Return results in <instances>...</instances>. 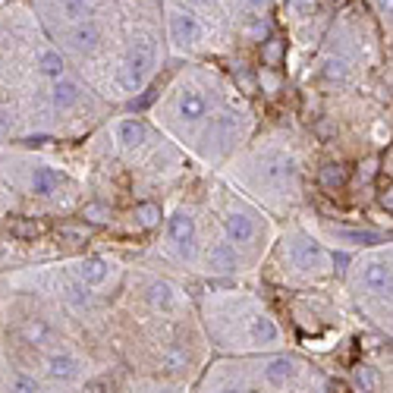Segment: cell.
Listing matches in <instances>:
<instances>
[{"label":"cell","instance_id":"7402d4cb","mask_svg":"<svg viewBox=\"0 0 393 393\" xmlns=\"http://www.w3.org/2000/svg\"><path fill=\"white\" fill-rule=\"evenodd\" d=\"M82 217L91 221V223H107V221H111V211H107L101 201H89V205L82 208Z\"/></svg>","mask_w":393,"mask_h":393},{"label":"cell","instance_id":"277c9868","mask_svg":"<svg viewBox=\"0 0 393 393\" xmlns=\"http://www.w3.org/2000/svg\"><path fill=\"white\" fill-rule=\"evenodd\" d=\"M221 223H223V236L233 249H252L255 243L261 239V223H258V214L249 211L245 205L239 201H230L221 214Z\"/></svg>","mask_w":393,"mask_h":393},{"label":"cell","instance_id":"ffe728a7","mask_svg":"<svg viewBox=\"0 0 393 393\" xmlns=\"http://www.w3.org/2000/svg\"><path fill=\"white\" fill-rule=\"evenodd\" d=\"M135 221H139V227H145V230H155L157 223H161V205H155V201H139V205H135Z\"/></svg>","mask_w":393,"mask_h":393},{"label":"cell","instance_id":"8fae6325","mask_svg":"<svg viewBox=\"0 0 393 393\" xmlns=\"http://www.w3.org/2000/svg\"><path fill=\"white\" fill-rule=\"evenodd\" d=\"M101 38L104 35H101V25H98L95 19H82V23H76L73 29H69L67 41H69V47L79 54H95L98 45H101Z\"/></svg>","mask_w":393,"mask_h":393},{"label":"cell","instance_id":"44dd1931","mask_svg":"<svg viewBox=\"0 0 393 393\" xmlns=\"http://www.w3.org/2000/svg\"><path fill=\"white\" fill-rule=\"evenodd\" d=\"M41 223L38 221H29V217H16V221H10V236L16 239H38L41 236Z\"/></svg>","mask_w":393,"mask_h":393},{"label":"cell","instance_id":"4fadbf2b","mask_svg":"<svg viewBox=\"0 0 393 393\" xmlns=\"http://www.w3.org/2000/svg\"><path fill=\"white\" fill-rule=\"evenodd\" d=\"M145 299H148L155 308H161V312H177L179 305H183V296H179V289L173 287L170 280H155L145 289Z\"/></svg>","mask_w":393,"mask_h":393},{"label":"cell","instance_id":"ba28073f","mask_svg":"<svg viewBox=\"0 0 393 393\" xmlns=\"http://www.w3.org/2000/svg\"><path fill=\"white\" fill-rule=\"evenodd\" d=\"M111 274H113V265L107 258H101V255H89V258L76 261V271H73V277L85 289H104Z\"/></svg>","mask_w":393,"mask_h":393},{"label":"cell","instance_id":"cb8c5ba5","mask_svg":"<svg viewBox=\"0 0 393 393\" xmlns=\"http://www.w3.org/2000/svg\"><path fill=\"white\" fill-rule=\"evenodd\" d=\"M293 10H296L299 16H312L315 10H318V0H293Z\"/></svg>","mask_w":393,"mask_h":393},{"label":"cell","instance_id":"484cf974","mask_svg":"<svg viewBox=\"0 0 393 393\" xmlns=\"http://www.w3.org/2000/svg\"><path fill=\"white\" fill-rule=\"evenodd\" d=\"M0 69H3V63H0Z\"/></svg>","mask_w":393,"mask_h":393},{"label":"cell","instance_id":"30bf717a","mask_svg":"<svg viewBox=\"0 0 393 393\" xmlns=\"http://www.w3.org/2000/svg\"><path fill=\"white\" fill-rule=\"evenodd\" d=\"M173 111L186 123H201L208 117V98H205L201 89H183L177 95V101H173Z\"/></svg>","mask_w":393,"mask_h":393},{"label":"cell","instance_id":"6da1fadb","mask_svg":"<svg viewBox=\"0 0 393 393\" xmlns=\"http://www.w3.org/2000/svg\"><path fill=\"white\" fill-rule=\"evenodd\" d=\"M352 289L359 293V302H365V312L381 327H390V252L359 258L352 267Z\"/></svg>","mask_w":393,"mask_h":393},{"label":"cell","instance_id":"7c38bea8","mask_svg":"<svg viewBox=\"0 0 393 393\" xmlns=\"http://www.w3.org/2000/svg\"><path fill=\"white\" fill-rule=\"evenodd\" d=\"M60 183H63V177H60L54 167H45V164L29 167V192L38 195V199H51V195H57Z\"/></svg>","mask_w":393,"mask_h":393},{"label":"cell","instance_id":"9c48e42d","mask_svg":"<svg viewBox=\"0 0 393 393\" xmlns=\"http://www.w3.org/2000/svg\"><path fill=\"white\" fill-rule=\"evenodd\" d=\"M170 38L179 47H199L205 41V29L195 16L189 13H170Z\"/></svg>","mask_w":393,"mask_h":393},{"label":"cell","instance_id":"52a82bcc","mask_svg":"<svg viewBox=\"0 0 393 393\" xmlns=\"http://www.w3.org/2000/svg\"><path fill=\"white\" fill-rule=\"evenodd\" d=\"M201 267L208 274L227 277V274H239L243 261H239V252L227 239H211L208 245H201Z\"/></svg>","mask_w":393,"mask_h":393},{"label":"cell","instance_id":"8992f818","mask_svg":"<svg viewBox=\"0 0 393 393\" xmlns=\"http://www.w3.org/2000/svg\"><path fill=\"white\" fill-rule=\"evenodd\" d=\"M45 374L51 381H60V384H76L89 374V365L85 359L69 352V349H51L45 356Z\"/></svg>","mask_w":393,"mask_h":393},{"label":"cell","instance_id":"5b68a950","mask_svg":"<svg viewBox=\"0 0 393 393\" xmlns=\"http://www.w3.org/2000/svg\"><path fill=\"white\" fill-rule=\"evenodd\" d=\"M167 249L177 255L179 261H195L201 249V236H199V221L189 211H177L167 223Z\"/></svg>","mask_w":393,"mask_h":393},{"label":"cell","instance_id":"ac0fdd59","mask_svg":"<svg viewBox=\"0 0 393 393\" xmlns=\"http://www.w3.org/2000/svg\"><path fill=\"white\" fill-rule=\"evenodd\" d=\"M261 63L267 69H277L287 63V45H283V38H267L265 45H261Z\"/></svg>","mask_w":393,"mask_h":393},{"label":"cell","instance_id":"603a6c76","mask_svg":"<svg viewBox=\"0 0 393 393\" xmlns=\"http://www.w3.org/2000/svg\"><path fill=\"white\" fill-rule=\"evenodd\" d=\"M57 236L60 239H69V243H85V239H89V227H60L57 230Z\"/></svg>","mask_w":393,"mask_h":393},{"label":"cell","instance_id":"e0dca14e","mask_svg":"<svg viewBox=\"0 0 393 393\" xmlns=\"http://www.w3.org/2000/svg\"><path fill=\"white\" fill-rule=\"evenodd\" d=\"M63 57H60L54 47H45V51L38 54V73L41 76H47L51 82H57V79H63Z\"/></svg>","mask_w":393,"mask_h":393},{"label":"cell","instance_id":"d4e9b609","mask_svg":"<svg viewBox=\"0 0 393 393\" xmlns=\"http://www.w3.org/2000/svg\"><path fill=\"white\" fill-rule=\"evenodd\" d=\"M249 3H252L255 10H267V3H271V0H249Z\"/></svg>","mask_w":393,"mask_h":393},{"label":"cell","instance_id":"7a4b0ae2","mask_svg":"<svg viewBox=\"0 0 393 393\" xmlns=\"http://www.w3.org/2000/svg\"><path fill=\"white\" fill-rule=\"evenodd\" d=\"M283 261L289 265V271L299 277H327L334 271L327 249H321L315 239H308L302 230H293L283 239Z\"/></svg>","mask_w":393,"mask_h":393},{"label":"cell","instance_id":"9a60e30c","mask_svg":"<svg viewBox=\"0 0 393 393\" xmlns=\"http://www.w3.org/2000/svg\"><path fill=\"white\" fill-rule=\"evenodd\" d=\"M79 98H82L79 85H76V82H69L67 76H63V79H57V82H51V101H54V107H57V111H69V107H76V104H79Z\"/></svg>","mask_w":393,"mask_h":393},{"label":"cell","instance_id":"5bb4252c","mask_svg":"<svg viewBox=\"0 0 393 393\" xmlns=\"http://www.w3.org/2000/svg\"><path fill=\"white\" fill-rule=\"evenodd\" d=\"M113 133H117V142L123 145V148L135 151L145 145V139H148V129H145V123L135 117H126V120H117V126H113Z\"/></svg>","mask_w":393,"mask_h":393},{"label":"cell","instance_id":"3957f363","mask_svg":"<svg viewBox=\"0 0 393 393\" xmlns=\"http://www.w3.org/2000/svg\"><path fill=\"white\" fill-rule=\"evenodd\" d=\"M245 135V120L236 113H217L208 120V126L201 133V151L205 157H221L236 148V142Z\"/></svg>","mask_w":393,"mask_h":393},{"label":"cell","instance_id":"d6986e66","mask_svg":"<svg viewBox=\"0 0 393 393\" xmlns=\"http://www.w3.org/2000/svg\"><path fill=\"white\" fill-rule=\"evenodd\" d=\"M60 13L67 23H82V19H89L91 13V0H60Z\"/></svg>","mask_w":393,"mask_h":393},{"label":"cell","instance_id":"2e32d148","mask_svg":"<svg viewBox=\"0 0 393 393\" xmlns=\"http://www.w3.org/2000/svg\"><path fill=\"white\" fill-rule=\"evenodd\" d=\"M346 179H349V170L343 164H324L318 173L321 189H327V192H340L343 186H346Z\"/></svg>","mask_w":393,"mask_h":393}]
</instances>
